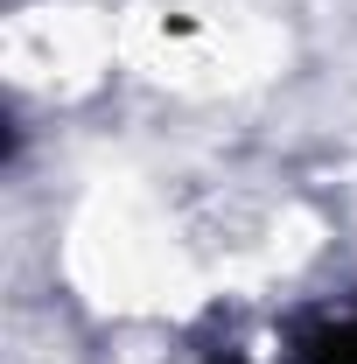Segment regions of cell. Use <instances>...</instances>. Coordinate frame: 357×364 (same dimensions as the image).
I'll use <instances>...</instances> for the list:
<instances>
[{
	"instance_id": "obj_1",
	"label": "cell",
	"mask_w": 357,
	"mask_h": 364,
	"mask_svg": "<svg viewBox=\"0 0 357 364\" xmlns=\"http://www.w3.org/2000/svg\"><path fill=\"white\" fill-rule=\"evenodd\" d=\"M287 364H357V309H351V316L294 322V336H287Z\"/></svg>"
},
{
	"instance_id": "obj_2",
	"label": "cell",
	"mask_w": 357,
	"mask_h": 364,
	"mask_svg": "<svg viewBox=\"0 0 357 364\" xmlns=\"http://www.w3.org/2000/svg\"><path fill=\"white\" fill-rule=\"evenodd\" d=\"M211 364H245V358H211Z\"/></svg>"
}]
</instances>
